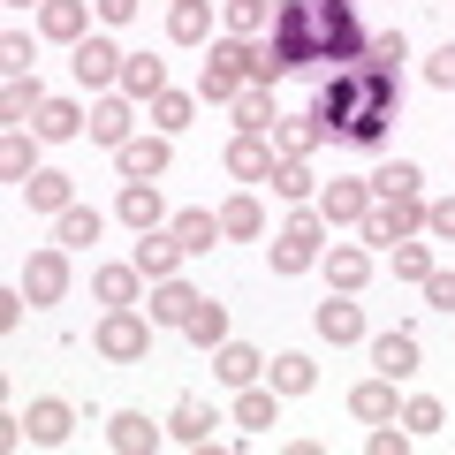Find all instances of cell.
I'll return each mask as SVG.
<instances>
[{
  "mask_svg": "<svg viewBox=\"0 0 455 455\" xmlns=\"http://www.w3.org/2000/svg\"><path fill=\"white\" fill-rule=\"evenodd\" d=\"M349 53H364V31L349 16V0H281L274 46H259V84L289 76L304 61H349Z\"/></svg>",
  "mask_w": 455,
  "mask_h": 455,
  "instance_id": "6da1fadb",
  "label": "cell"
},
{
  "mask_svg": "<svg viewBox=\"0 0 455 455\" xmlns=\"http://www.w3.org/2000/svg\"><path fill=\"white\" fill-rule=\"evenodd\" d=\"M319 122H326V137L341 130V137H357V145H372L395 122V76L387 68H334L326 92H319Z\"/></svg>",
  "mask_w": 455,
  "mask_h": 455,
  "instance_id": "7a4b0ae2",
  "label": "cell"
},
{
  "mask_svg": "<svg viewBox=\"0 0 455 455\" xmlns=\"http://www.w3.org/2000/svg\"><path fill=\"white\" fill-rule=\"evenodd\" d=\"M243 84H259V46H251V38H235V31H228L220 46L205 53V76H197V92H205L212 107H228V99L243 92Z\"/></svg>",
  "mask_w": 455,
  "mask_h": 455,
  "instance_id": "3957f363",
  "label": "cell"
},
{
  "mask_svg": "<svg viewBox=\"0 0 455 455\" xmlns=\"http://www.w3.org/2000/svg\"><path fill=\"white\" fill-rule=\"evenodd\" d=\"M92 349H99V357H114V364H137L152 349V319H145V311H130V304H114L107 319H99Z\"/></svg>",
  "mask_w": 455,
  "mask_h": 455,
  "instance_id": "277c9868",
  "label": "cell"
},
{
  "mask_svg": "<svg viewBox=\"0 0 455 455\" xmlns=\"http://www.w3.org/2000/svg\"><path fill=\"white\" fill-rule=\"evenodd\" d=\"M319 243H326V212H296V220L274 235V274H304V266H319Z\"/></svg>",
  "mask_w": 455,
  "mask_h": 455,
  "instance_id": "5b68a950",
  "label": "cell"
},
{
  "mask_svg": "<svg viewBox=\"0 0 455 455\" xmlns=\"http://www.w3.org/2000/svg\"><path fill=\"white\" fill-rule=\"evenodd\" d=\"M418 228H425V205H418V197H372V212H364V243L395 251L403 235H418Z\"/></svg>",
  "mask_w": 455,
  "mask_h": 455,
  "instance_id": "8992f818",
  "label": "cell"
},
{
  "mask_svg": "<svg viewBox=\"0 0 455 455\" xmlns=\"http://www.w3.org/2000/svg\"><path fill=\"white\" fill-rule=\"evenodd\" d=\"M274 167H281L274 137H259V130H235V145H228V175H235V182H274Z\"/></svg>",
  "mask_w": 455,
  "mask_h": 455,
  "instance_id": "52a82bcc",
  "label": "cell"
},
{
  "mask_svg": "<svg viewBox=\"0 0 455 455\" xmlns=\"http://www.w3.org/2000/svg\"><path fill=\"white\" fill-rule=\"evenodd\" d=\"M23 296H31V304H61V296H68V251H31V266H23Z\"/></svg>",
  "mask_w": 455,
  "mask_h": 455,
  "instance_id": "ba28073f",
  "label": "cell"
},
{
  "mask_svg": "<svg viewBox=\"0 0 455 455\" xmlns=\"http://www.w3.org/2000/svg\"><path fill=\"white\" fill-rule=\"evenodd\" d=\"M212 425H220V410H212L205 395H182V403L167 410V440H182V448H205Z\"/></svg>",
  "mask_w": 455,
  "mask_h": 455,
  "instance_id": "9c48e42d",
  "label": "cell"
},
{
  "mask_svg": "<svg viewBox=\"0 0 455 455\" xmlns=\"http://www.w3.org/2000/svg\"><path fill=\"white\" fill-rule=\"evenodd\" d=\"M122 68H130V53L114 46V38H84L76 46V84H92V92L99 84H122Z\"/></svg>",
  "mask_w": 455,
  "mask_h": 455,
  "instance_id": "30bf717a",
  "label": "cell"
},
{
  "mask_svg": "<svg viewBox=\"0 0 455 455\" xmlns=\"http://www.w3.org/2000/svg\"><path fill=\"white\" fill-rule=\"evenodd\" d=\"M311 326H319L334 349H341V341H364V304H349V289H334L319 311H311Z\"/></svg>",
  "mask_w": 455,
  "mask_h": 455,
  "instance_id": "8fae6325",
  "label": "cell"
},
{
  "mask_svg": "<svg viewBox=\"0 0 455 455\" xmlns=\"http://www.w3.org/2000/svg\"><path fill=\"white\" fill-rule=\"evenodd\" d=\"M182 259H190V251L175 243V228H167V235H160V228H145V235H137V274H145V281H175Z\"/></svg>",
  "mask_w": 455,
  "mask_h": 455,
  "instance_id": "7c38bea8",
  "label": "cell"
},
{
  "mask_svg": "<svg viewBox=\"0 0 455 455\" xmlns=\"http://www.w3.org/2000/svg\"><path fill=\"white\" fill-rule=\"evenodd\" d=\"M319 212H326V228H341V220H364L372 212V182H349V175H334L319 190Z\"/></svg>",
  "mask_w": 455,
  "mask_h": 455,
  "instance_id": "4fadbf2b",
  "label": "cell"
},
{
  "mask_svg": "<svg viewBox=\"0 0 455 455\" xmlns=\"http://www.w3.org/2000/svg\"><path fill=\"white\" fill-rule=\"evenodd\" d=\"M372 364H379L387 379H410V372L425 364V349H418V334H410V326H387V334L372 341Z\"/></svg>",
  "mask_w": 455,
  "mask_h": 455,
  "instance_id": "5bb4252c",
  "label": "cell"
},
{
  "mask_svg": "<svg viewBox=\"0 0 455 455\" xmlns=\"http://www.w3.org/2000/svg\"><path fill=\"white\" fill-rule=\"evenodd\" d=\"M319 137H326L319 114H281V122H274V152H281V160H311Z\"/></svg>",
  "mask_w": 455,
  "mask_h": 455,
  "instance_id": "9a60e30c",
  "label": "cell"
},
{
  "mask_svg": "<svg viewBox=\"0 0 455 455\" xmlns=\"http://www.w3.org/2000/svg\"><path fill=\"white\" fill-rule=\"evenodd\" d=\"M23 433H31L38 448H61V440L76 433V410H68V403H53V395H38V403H31V418H23Z\"/></svg>",
  "mask_w": 455,
  "mask_h": 455,
  "instance_id": "2e32d148",
  "label": "cell"
},
{
  "mask_svg": "<svg viewBox=\"0 0 455 455\" xmlns=\"http://www.w3.org/2000/svg\"><path fill=\"white\" fill-rule=\"evenodd\" d=\"M84 23H92L84 0H38V31L61 38V46H84Z\"/></svg>",
  "mask_w": 455,
  "mask_h": 455,
  "instance_id": "e0dca14e",
  "label": "cell"
},
{
  "mask_svg": "<svg viewBox=\"0 0 455 455\" xmlns=\"http://www.w3.org/2000/svg\"><path fill=\"white\" fill-rule=\"evenodd\" d=\"M212 372H220L228 387H259L266 357H259V349H251V341H220V349H212Z\"/></svg>",
  "mask_w": 455,
  "mask_h": 455,
  "instance_id": "ac0fdd59",
  "label": "cell"
},
{
  "mask_svg": "<svg viewBox=\"0 0 455 455\" xmlns=\"http://www.w3.org/2000/svg\"><path fill=\"white\" fill-rule=\"evenodd\" d=\"M235 425L243 433H274L281 425V387H235Z\"/></svg>",
  "mask_w": 455,
  "mask_h": 455,
  "instance_id": "d6986e66",
  "label": "cell"
},
{
  "mask_svg": "<svg viewBox=\"0 0 455 455\" xmlns=\"http://www.w3.org/2000/svg\"><path fill=\"white\" fill-rule=\"evenodd\" d=\"M152 440H160V425H152L145 410H122V418H107V448H114V455H145Z\"/></svg>",
  "mask_w": 455,
  "mask_h": 455,
  "instance_id": "ffe728a7",
  "label": "cell"
},
{
  "mask_svg": "<svg viewBox=\"0 0 455 455\" xmlns=\"http://www.w3.org/2000/svg\"><path fill=\"white\" fill-rule=\"evenodd\" d=\"M122 175L130 182H160L167 175V137H130V145H122Z\"/></svg>",
  "mask_w": 455,
  "mask_h": 455,
  "instance_id": "44dd1931",
  "label": "cell"
},
{
  "mask_svg": "<svg viewBox=\"0 0 455 455\" xmlns=\"http://www.w3.org/2000/svg\"><path fill=\"white\" fill-rule=\"evenodd\" d=\"M228 107H235V130H259V137L281 122V114H274V84H243V92L228 99Z\"/></svg>",
  "mask_w": 455,
  "mask_h": 455,
  "instance_id": "7402d4cb",
  "label": "cell"
},
{
  "mask_svg": "<svg viewBox=\"0 0 455 455\" xmlns=\"http://www.w3.org/2000/svg\"><path fill=\"white\" fill-rule=\"evenodd\" d=\"M114 212L145 235V228H160V182H122V197H114Z\"/></svg>",
  "mask_w": 455,
  "mask_h": 455,
  "instance_id": "603a6c76",
  "label": "cell"
},
{
  "mask_svg": "<svg viewBox=\"0 0 455 455\" xmlns=\"http://www.w3.org/2000/svg\"><path fill=\"white\" fill-rule=\"evenodd\" d=\"M84 122H92V114H84V107H76V99H46V107H38V114H31V130H38V137H46V145H61V137H76V130H84Z\"/></svg>",
  "mask_w": 455,
  "mask_h": 455,
  "instance_id": "cb8c5ba5",
  "label": "cell"
},
{
  "mask_svg": "<svg viewBox=\"0 0 455 455\" xmlns=\"http://www.w3.org/2000/svg\"><path fill=\"white\" fill-rule=\"evenodd\" d=\"M197 311V289L190 281H152V326H182Z\"/></svg>",
  "mask_w": 455,
  "mask_h": 455,
  "instance_id": "d4e9b609",
  "label": "cell"
},
{
  "mask_svg": "<svg viewBox=\"0 0 455 455\" xmlns=\"http://www.w3.org/2000/svg\"><path fill=\"white\" fill-rule=\"evenodd\" d=\"M326 281H334V289H349V296H357L364 281H372V251H357V243L326 251Z\"/></svg>",
  "mask_w": 455,
  "mask_h": 455,
  "instance_id": "484cf974",
  "label": "cell"
},
{
  "mask_svg": "<svg viewBox=\"0 0 455 455\" xmlns=\"http://www.w3.org/2000/svg\"><path fill=\"white\" fill-rule=\"evenodd\" d=\"M205 31H212L205 0H175V8H167V38H175V46H205Z\"/></svg>",
  "mask_w": 455,
  "mask_h": 455,
  "instance_id": "4316f807",
  "label": "cell"
},
{
  "mask_svg": "<svg viewBox=\"0 0 455 455\" xmlns=\"http://www.w3.org/2000/svg\"><path fill=\"white\" fill-rule=\"evenodd\" d=\"M175 243L190 251V259H197V251H212V243H220V212H205V205L175 212Z\"/></svg>",
  "mask_w": 455,
  "mask_h": 455,
  "instance_id": "83f0119b",
  "label": "cell"
},
{
  "mask_svg": "<svg viewBox=\"0 0 455 455\" xmlns=\"http://www.w3.org/2000/svg\"><path fill=\"white\" fill-rule=\"evenodd\" d=\"M266 372H274V387H281V395H311V387H319V364H311L304 349H281Z\"/></svg>",
  "mask_w": 455,
  "mask_h": 455,
  "instance_id": "f1b7e54d",
  "label": "cell"
},
{
  "mask_svg": "<svg viewBox=\"0 0 455 455\" xmlns=\"http://www.w3.org/2000/svg\"><path fill=\"white\" fill-rule=\"evenodd\" d=\"M92 145H130V99H99L92 107Z\"/></svg>",
  "mask_w": 455,
  "mask_h": 455,
  "instance_id": "f546056e",
  "label": "cell"
},
{
  "mask_svg": "<svg viewBox=\"0 0 455 455\" xmlns=\"http://www.w3.org/2000/svg\"><path fill=\"white\" fill-rule=\"evenodd\" d=\"M182 334H190L197 349H220V341H228V311L212 304V296H197V311L182 319Z\"/></svg>",
  "mask_w": 455,
  "mask_h": 455,
  "instance_id": "4dcf8cb0",
  "label": "cell"
},
{
  "mask_svg": "<svg viewBox=\"0 0 455 455\" xmlns=\"http://www.w3.org/2000/svg\"><path fill=\"white\" fill-rule=\"evenodd\" d=\"M122 92H130V99H160V92H167V61L130 53V68H122Z\"/></svg>",
  "mask_w": 455,
  "mask_h": 455,
  "instance_id": "1f68e13d",
  "label": "cell"
},
{
  "mask_svg": "<svg viewBox=\"0 0 455 455\" xmlns=\"http://www.w3.org/2000/svg\"><path fill=\"white\" fill-rule=\"evenodd\" d=\"M23 197H31V212H68V175L61 167H38V175L23 182Z\"/></svg>",
  "mask_w": 455,
  "mask_h": 455,
  "instance_id": "d6a6232c",
  "label": "cell"
},
{
  "mask_svg": "<svg viewBox=\"0 0 455 455\" xmlns=\"http://www.w3.org/2000/svg\"><path fill=\"white\" fill-rule=\"evenodd\" d=\"M220 235H235V243L266 235V212H259V197H228V205H220Z\"/></svg>",
  "mask_w": 455,
  "mask_h": 455,
  "instance_id": "836d02e7",
  "label": "cell"
},
{
  "mask_svg": "<svg viewBox=\"0 0 455 455\" xmlns=\"http://www.w3.org/2000/svg\"><path fill=\"white\" fill-rule=\"evenodd\" d=\"M53 220H61L53 235H61L68 251H84V243H99V235H107V220H99L92 205H68V212H53Z\"/></svg>",
  "mask_w": 455,
  "mask_h": 455,
  "instance_id": "e575fe53",
  "label": "cell"
},
{
  "mask_svg": "<svg viewBox=\"0 0 455 455\" xmlns=\"http://www.w3.org/2000/svg\"><path fill=\"white\" fill-rule=\"evenodd\" d=\"M137 281L145 274H137V259H130V266H99L92 289H99V304H137Z\"/></svg>",
  "mask_w": 455,
  "mask_h": 455,
  "instance_id": "d590c367",
  "label": "cell"
},
{
  "mask_svg": "<svg viewBox=\"0 0 455 455\" xmlns=\"http://www.w3.org/2000/svg\"><path fill=\"white\" fill-rule=\"evenodd\" d=\"M38 107H46V92H38V76H8V92H0V114H8L16 130H23V122H31Z\"/></svg>",
  "mask_w": 455,
  "mask_h": 455,
  "instance_id": "8d00e7d4",
  "label": "cell"
},
{
  "mask_svg": "<svg viewBox=\"0 0 455 455\" xmlns=\"http://www.w3.org/2000/svg\"><path fill=\"white\" fill-rule=\"evenodd\" d=\"M349 410H357L364 425H379V418H395V379H387V372H379V379H364V387L349 395Z\"/></svg>",
  "mask_w": 455,
  "mask_h": 455,
  "instance_id": "74e56055",
  "label": "cell"
},
{
  "mask_svg": "<svg viewBox=\"0 0 455 455\" xmlns=\"http://www.w3.org/2000/svg\"><path fill=\"white\" fill-rule=\"evenodd\" d=\"M220 8H228V31H235V38H251V31L274 23V0H220Z\"/></svg>",
  "mask_w": 455,
  "mask_h": 455,
  "instance_id": "f35d334b",
  "label": "cell"
},
{
  "mask_svg": "<svg viewBox=\"0 0 455 455\" xmlns=\"http://www.w3.org/2000/svg\"><path fill=\"white\" fill-rule=\"evenodd\" d=\"M418 190H425V175L410 160H395V167H379V175H372V197H418Z\"/></svg>",
  "mask_w": 455,
  "mask_h": 455,
  "instance_id": "ab89813d",
  "label": "cell"
},
{
  "mask_svg": "<svg viewBox=\"0 0 455 455\" xmlns=\"http://www.w3.org/2000/svg\"><path fill=\"white\" fill-rule=\"evenodd\" d=\"M190 114H197V99H190V92H175V84L152 99V122H160V130H190Z\"/></svg>",
  "mask_w": 455,
  "mask_h": 455,
  "instance_id": "60d3db41",
  "label": "cell"
},
{
  "mask_svg": "<svg viewBox=\"0 0 455 455\" xmlns=\"http://www.w3.org/2000/svg\"><path fill=\"white\" fill-rule=\"evenodd\" d=\"M0 175L16 182V190L38 175V167H31V137H23V130H8V145H0Z\"/></svg>",
  "mask_w": 455,
  "mask_h": 455,
  "instance_id": "b9f144b4",
  "label": "cell"
},
{
  "mask_svg": "<svg viewBox=\"0 0 455 455\" xmlns=\"http://www.w3.org/2000/svg\"><path fill=\"white\" fill-rule=\"evenodd\" d=\"M387 259H395V281H425V274H433V251H425L418 235H403V243H395Z\"/></svg>",
  "mask_w": 455,
  "mask_h": 455,
  "instance_id": "7bdbcfd3",
  "label": "cell"
},
{
  "mask_svg": "<svg viewBox=\"0 0 455 455\" xmlns=\"http://www.w3.org/2000/svg\"><path fill=\"white\" fill-rule=\"evenodd\" d=\"M403 425L425 440V433H440V425H448V410H440L433 395H410V403H403Z\"/></svg>",
  "mask_w": 455,
  "mask_h": 455,
  "instance_id": "ee69618b",
  "label": "cell"
},
{
  "mask_svg": "<svg viewBox=\"0 0 455 455\" xmlns=\"http://www.w3.org/2000/svg\"><path fill=\"white\" fill-rule=\"evenodd\" d=\"M274 190L289 197V205H304V197L319 190V182H311V167H304V160H281V167H274Z\"/></svg>",
  "mask_w": 455,
  "mask_h": 455,
  "instance_id": "f6af8a7d",
  "label": "cell"
},
{
  "mask_svg": "<svg viewBox=\"0 0 455 455\" xmlns=\"http://www.w3.org/2000/svg\"><path fill=\"white\" fill-rule=\"evenodd\" d=\"M403 31H372V38H364V68H387V76H395V61H403Z\"/></svg>",
  "mask_w": 455,
  "mask_h": 455,
  "instance_id": "bcb514c9",
  "label": "cell"
},
{
  "mask_svg": "<svg viewBox=\"0 0 455 455\" xmlns=\"http://www.w3.org/2000/svg\"><path fill=\"white\" fill-rule=\"evenodd\" d=\"M0 68H8V76H31V68H38V53H31V38H23V31L0 38Z\"/></svg>",
  "mask_w": 455,
  "mask_h": 455,
  "instance_id": "7dc6e473",
  "label": "cell"
},
{
  "mask_svg": "<svg viewBox=\"0 0 455 455\" xmlns=\"http://www.w3.org/2000/svg\"><path fill=\"white\" fill-rule=\"evenodd\" d=\"M418 289H425V304H433V311H455V274H440V266H433Z\"/></svg>",
  "mask_w": 455,
  "mask_h": 455,
  "instance_id": "c3c4849f",
  "label": "cell"
},
{
  "mask_svg": "<svg viewBox=\"0 0 455 455\" xmlns=\"http://www.w3.org/2000/svg\"><path fill=\"white\" fill-rule=\"evenodd\" d=\"M425 228H433L440 243H455V197H433V205H425Z\"/></svg>",
  "mask_w": 455,
  "mask_h": 455,
  "instance_id": "681fc988",
  "label": "cell"
},
{
  "mask_svg": "<svg viewBox=\"0 0 455 455\" xmlns=\"http://www.w3.org/2000/svg\"><path fill=\"white\" fill-rule=\"evenodd\" d=\"M425 76H433V84H440V92H455V46H440V53H433V61H425Z\"/></svg>",
  "mask_w": 455,
  "mask_h": 455,
  "instance_id": "f907efd6",
  "label": "cell"
},
{
  "mask_svg": "<svg viewBox=\"0 0 455 455\" xmlns=\"http://www.w3.org/2000/svg\"><path fill=\"white\" fill-rule=\"evenodd\" d=\"M23 304H31V296H23V281H16V289H8V296H0V326H8V334H16V326H23Z\"/></svg>",
  "mask_w": 455,
  "mask_h": 455,
  "instance_id": "816d5d0a",
  "label": "cell"
},
{
  "mask_svg": "<svg viewBox=\"0 0 455 455\" xmlns=\"http://www.w3.org/2000/svg\"><path fill=\"white\" fill-rule=\"evenodd\" d=\"M92 8H99V23H130L137 16V0H92Z\"/></svg>",
  "mask_w": 455,
  "mask_h": 455,
  "instance_id": "f5cc1de1",
  "label": "cell"
},
{
  "mask_svg": "<svg viewBox=\"0 0 455 455\" xmlns=\"http://www.w3.org/2000/svg\"><path fill=\"white\" fill-rule=\"evenodd\" d=\"M16 8H31V0H16Z\"/></svg>",
  "mask_w": 455,
  "mask_h": 455,
  "instance_id": "db71d44e",
  "label": "cell"
}]
</instances>
